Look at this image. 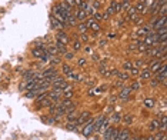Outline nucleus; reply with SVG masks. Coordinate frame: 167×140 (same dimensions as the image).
I'll use <instances>...</instances> for the list:
<instances>
[{"instance_id":"nucleus-1","label":"nucleus","mask_w":167,"mask_h":140,"mask_svg":"<svg viewBox=\"0 0 167 140\" xmlns=\"http://www.w3.org/2000/svg\"><path fill=\"white\" fill-rule=\"evenodd\" d=\"M119 134V129L117 127H107L106 129V134H104V139L106 140H114Z\"/></svg>"},{"instance_id":"nucleus-2","label":"nucleus","mask_w":167,"mask_h":140,"mask_svg":"<svg viewBox=\"0 0 167 140\" xmlns=\"http://www.w3.org/2000/svg\"><path fill=\"white\" fill-rule=\"evenodd\" d=\"M93 132H94L93 120H90L86 126H84V129H83V136H84V137H89L90 134H93Z\"/></svg>"},{"instance_id":"nucleus-3","label":"nucleus","mask_w":167,"mask_h":140,"mask_svg":"<svg viewBox=\"0 0 167 140\" xmlns=\"http://www.w3.org/2000/svg\"><path fill=\"white\" fill-rule=\"evenodd\" d=\"M86 26H87V29H91V30H94V31L100 30V24H99L97 20H94L93 17H91V19H89L87 22H86Z\"/></svg>"},{"instance_id":"nucleus-4","label":"nucleus","mask_w":167,"mask_h":140,"mask_svg":"<svg viewBox=\"0 0 167 140\" xmlns=\"http://www.w3.org/2000/svg\"><path fill=\"white\" fill-rule=\"evenodd\" d=\"M130 137V130L129 129H123V130H119V134L114 140H126Z\"/></svg>"},{"instance_id":"nucleus-5","label":"nucleus","mask_w":167,"mask_h":140,"mask_svg":"<svg viewBox=\"0 0 167 140\" xmlns=\"http://www.w3.org/2000/svg\"><path fill=\"white\" fill-rule=\"evenodd\" d=\"M89 117H90V113H89V111H83V113H81L80 116L76 119V124H77V126L83 124L86 120H89Z\"/></svg>"},{"instance_id":"nucleus-6","label":"nucleus","mask_w":167,"mask_h":140,"mask_svg":"<svg viewBox=\"0 0 167 140\" xmlns=\"http://www.w3.org/2000/svg\"><path fill=\"white\" fill-rule=\"evenodd\" d=\"M57 41H60L62 44L67 46V43H69V36H67L66 33H63V31H60V33L57 34Z\"/></svg>"},{"instance_id":"nucleus-7","label":"nucleus","mask_w":167,"mask_h":140,"mask_svg":"<svg viewBox=\"0 0 167 140\" xmlns=\"http://www.w3.org/2000/svg\"><path fill=\"white\" fill-rule=\"evenodd\" d=\"M153 34H154V33H149V34H146V39H144V41H143L146 46L150 47V46H153V44H156V43H154V37H153Z\"/></svg>"},{"instance_id":"nucleus-8","label":"nucleus","mask_w":167,"mask_h":140,"mask_svg":"<svg viewBox=\"0 0 167 140\" xmlns=\"http://www.w3.org/2000/svg\"><path fill=\"white\" fill-rule=\"evenodd\" d=\"M150 29H151V26H144V27H141V29H138L137 30V33H136V36H146V34H149L150 33Z\"/></svg>"},{"instance_id":"nucleus-9","label":"nucleus","mask_w":167,"mask_h":140,"mask_svg":"<svg viewBox=\"0 0 167 140\" xmlns=\"http://www.w3.org/2000/svg\"><path fill=\"white\" fill-rule=\"evenodd\" d=\"M31 54L34 56V57H43V56L46 54V49H33V52H31Z\"/></svg>"},{"instance_id":"nucleus-10","label":"nucleus","mask_w":167,"mask_h":140,"mask_svg":"<svg viewBox=\"0 0 167 140\" xmlns=\"http://www.w3.org/2000/svg\"><path fill=\"white\" fill-rule=\"evenodd\" d=\"M130 92H131L130 87H126V89H123L122 92H120L119 97H120V99H123V100H127V99H129V96H130Z\"/></svg>"},{"instance_id":"nucleus-11","label":"nucleus","mask_w":167,"mask_h":140,"mask_svg":"<svg viewBox=\"0 0 167 140\" xmlns=\"http://www.w3.org/2000/svg\"><path fill=\"white\" fill-rule=\"evenodd\" d=\"M127 19H129L130 22H134V20L137 19V12H136V9H134V7L129 9V13H127Z\"/></svg>"},{"instance_id":"nucleus-12","label":"nucleus","mask_w":167,"mask_h":140,"mask_svg":"<svg viewBox=\"0 0 167 140\" xmlns=\"http://www.w3.org/2000/svg\"><path fill=\"white\" fill-rule=\"evenodd\" d=\"M74 17H76L77 20H84L87 17V13L84 12V10H81V9H79L76 13H74Z\"/></svg>"},{"instance_id":"nucleus-13","label":"nucleus","mask_w":167,"mask_h":140,"mask_svg":"<svg viewBox=\"0 0 167 140\" xmlns=\"http://www.w3.org/2000/svg\"><path fill=\"white\" fill-rule=\"evenodd\" d=\"M66 24H67V26H70V27L77 26V19H76V17H74L73 15H72V16H69V17L66 19Z\"/></svg>"},{"instance_id":"nucleus-14","label":"nucleus","mask_w":167,"mask_h":140,"mask_svg":"<svg viewBox=\"0 0 167 140\" xmlns=\"http://www.w3.org/2000/svg\"><path fill=\"white\" fill-rule=\"evenodd\" d=\"M52 26H53V27H54V29H60V30H62V29H64V27H66V24L60 23V22H59V20H56V19H54V17H53V16H52Z\"/></svg>"},{"instance_id":"nucleus-15","label":"nucleus","mask_w":167,"mask_h":140,"mask_svg":"<svg viewBox=\"0 0 167 140\" xmlns=\"http://www.w3.org/2000/svg\"><path fill=\"white\" fill-rule=\"evenodd\" d=\"M149 129H150L151 132L160 130V120H159V119H154V120L150 123V127H149Z\"/></svg>"},{"instance_id":"nucleus-16","label":"nucleus","mask_w":167,"mask_h":140,"mask_svg":"<svg viewBox=\"0 0 167 140\" xmlns=\"http://www.w3.org/2000/svg\"><path fill=\"white\" fill-rule=\"evenodd\" d=\"M66 119H67V120H70V122H76V119H77V113H76L74 110L69 111V113H66Z\"/></svg>"},{"instance_id":"nucleus-17","label":"nucleus","mask_w":167,"mask_h":140,"mask_svg":"<svg viewBox=\"0 0 167 140\" xmlns=\"http://www.w3.org/2000/svg\"><path fill=\"white\" fill-rule=\"evenodd\" d=\"M159 7H160V2L157 0V2H154L150 6V15H156V13H157V10H159Z\"/></svg>"},{"instance_id":"nucleus-18","label":"nucleus","mask_w":167,"mask_h":140,"mask_svg":"<svg viewBox=\"0 0 167 140\" xmlns=\"http://www.w3.org/2000/svg\"><path fill=\"white\" fill-rule=\"evenodd\" d=\"M134 9H136L137 13H144L146 12V4H144V3H141V2H138L137 4L134 6Z\"/></svg>"},{"instance_id":"nucleus-19","label":"nucleus","mask_w":167,"mask_h":140,"mask_svg":"<svg viewBox=\"0 0 167 140\" xmlns=\"http://www.w3.org/2000/svg\"><path fill=\"white\" fill-rule=\"evenodd\" d=\"M160 66H161V62H160V60L154 62V63L151 64V67H150V72H153V73H157V72H159V69H160Z\"/></svg>"},{"instance_id":"nucleus-20","label":"nucleus","mask_w":167,"mask_h":140,"mask_svg":"<svg viewBox=\"0 0 167 140\" xmlns=\"http://www.w3.org/2000/svg\"><path fill=\"white\" fill-rule=\"evenodd\" d=\"M56 49H57V52H60V53H67V47L64 46V44H62L60 41H56Z\"/></svg>"},{"instance_id":"nucleus-21","label":"nucleus","mask_w":167,"mask_h":140,"mask_svg":"<svg viewBox=\"0 0 167 140\" xmlns=\"http://www.w3.org/2000/svg\"><path fill=\"white\" fill-rule=\"evenodd\" d=\"M143 104H144V107H147V109H151V107H154V100L153 99H144Z\"/></svg>"},{"instance_id":"nucleus-22","label":"nucleus","mask_w":167,"mask_h":140,"mask_svg":"<svg viewBox=\"0 0 167 140\" xmlns=\"http://www.w3.org/2000/svg\"><path fill=\"white\" fill-rule=\"evenodd\" d=\"M161 53H163V52H161V49H160V47H154L153 50H150V56H153V57H156V56L159 57Z\"/></svg>"},{"instance_id":"nucleus-23","label":"nucleus","mask_w":167,"mask_h":140,"mask_svg":"<svg viewBox=\"0 0 167 140\" xmlns=\"http://www.w3.org/2000/svg\"><path fill=\"white\" fill-rule=\"evenodd\" d=\"M137 50H138V52H141V53H144V52H149V50H150V47H149V46H146L144 43H138Z\"/></svg>"},{"instance_id":"nucleus-24","label":"nucleus","mask_w":167,"mask_h":140,"mask_svg":"<svg viewBox=\"0 0 167 140\" xmlns=\"http://www.w3.org/2000/svg\"><path fill=\"white\" fill-rule=\"evenodd\" d=\"M117 76H119V79H120V80H127L130 74H129V73H126V72L123 70V72H119V73H117Z\"/></svg>"},{"instance_id":"nucleus-25","label":"nucleus","mask_w":167,"mask_h":140,"mask_svg":"<svg viewBox=\"0 0 167 140\" xmlns=\"http://www.w3.org/2000/svg\"><path fill=\"white\" fill-rule=\"evenodd\" d=\"M123 122L126 124H131L133 123V116H131V114H126V116H123Z\"/></svg>"},{"instance_id":"nucleus-26","label":"nucleus","mask_w":167,"mask_h":140,"mask_svg":"<svg viewBox=\"0 0 167 140\" xmlns=\"http://www.w3.org/2000/svg\"><path fill=\"white\" fill-rule=\"evenodd\" d=\"M138 74H140V77L144 80V79H149V77H150L151 73H150V70H143V72H140Z\"/></svg>"},{"instance_id":"nucleus-27","label":"nucleus","mask_w":167,"mask_h":140,"mask_svg":"<svg viewBox=\"0 0 167 140\" xmlns=\"http://www.w3.org/2000/svg\"><path fill=\"white\" fill-rule=\"evenodd\" d=\"M73 94H74L73 89H70V90H64V92H63V96H64V99H70V97H73Z\"/></svg>"},{"instance_id":"nucleus-28","label":"nucleus","mask_w":167,"mask_h":140,"mask_svg":"<svg viewBox=\"0 0 167 140\" xmlns=\"http://www.w3.org/2000/svg\"><path fill=\"white\" fill-rule=\"evenodd\" d=\"M63 73H64V74H67V76H69L70 73H72V67H70L69 64H63Z\"/></svg>"},{"instance_id":"nucleus-29","label":"nucleus","mask_w":167,"mask_h":140,"mask_svg":"<svg viewBox=\"0 0 167 140\" xmlns=\"http://www.w3.org/2000/svg\"><path fill=\"white\" fill-rule=\"evenodd\" d=\"M40 103H41V106H43V107H47V106H50L53 101H52L50 99H47V97H46V99H43V100L40 101Z\"/></svg>"},{"instance_id":"nucleus-30","label":"nucleus","mask_w":167,"mask_h":140,"mask_svg":"<svg viewBox=\"0 0 167 140\" xmlns=\"http://www.w3.org/2000/svg\"><path fill=\"white\" fill-rule=\"evenodd\" d=\"M134 67V66H133V63H131V62H124L123 63V69L124 70H130V69H133Z\"/></svg>"},{"instance_id":"nucleus-31","label":"nucleus","mask_w":167,"mask_h":140,"mask_svg":"<svg viewBox=\"0 0 167 140\" xmlns=\"http://www.w3.org/2000/svg\"><path fill=\"white\" fill-rule=\"evenodd\" d=\"M93 19L94 20H101L103 19V13H100V12H97V10H94V13H93Z\"/></svg>"},{"instance_id":"nucleus-32","label":"nucleus","mask_w":167,"mask_h":140,"mask_svg":"<svg viewBox=\"0 0 167 140\" xmlns=\"http://www.w3.org/2000/svg\"><path fill=\"white\" fill-rule=\"evenodd\" d=\"M77 27H79V30L81 31V33H86V30H87V26H86V23H80V24H79V26H77Z\"/></svg>"},{"instance_id":"nucleus-33","label":"nucleus","mask_w":167,"mask_h":140,"mask_svg":"<svg viewBox=\"0 0 167 140\" xmlns=\"http://www.w3.org/2000/svg\"><path fill=\"white\" fill-rule=\"evenodd\" d=\"M76 127H77L76 122H74V123H69V124L66 126V129H67V130H76Z\"/></svg>"},{"instance_id":"nucleus-34","label":"nucleus","mask_w":167,"mask_h":140,"mask_svg":"<svg viewBox=\"0 0 167 140\" xmlns=\"http://www.w3.org/2000/svg\"><path fill=\"white\" fill-rule=\"evenodd\" d=\"M107 127H109V120L107 119H104V122H103L101 126H100V130H106Z\"/></svg>"},{"instance_id":"nucleus-35","label":"nucleus","mask_w":167,"mask_h":140,"mask_svg":"<svg viewBox=\"0 0 167 140\" xmlns=\"http://www.w3.org/2000/svg\"><path fill=\"white\" fill-rule=\"evenodd\" d=\"M80 47H81V43H80V41H74V43H73V50H74V52L80 50Z\"/></svg>"},{"instance_id":"nucleus-36","label":"nucleus","mask_w":167,"mask_h":140,"mask_svg":"<svg viewBox=\"0 0 167 140\" xmlns=\"http://www.w3.org/2000/svg\"><path fill=\"white\" fill-rule=\"evenodd\" d=\"M138 73H140V70H138L137 67L130 69V74H131V76H138Z\"/></svg>"},{"instance_id":"nucleus-37","label":"nucleus","mask_w":167,"mask_h":140,"mask_svg":"<svg viewBox=\"0 0 167 140\" xmlns=\"http://www.w3.org/2000/svg\"><path fill=\"white\" fill-rule=\"evenodd\" d=\"M46 97H47V92H44L43 94H39V96H37V103H40L43 99H46Z\"/></svg>"},{"instance_id":"nucleus-38","label":"nucleus","mask_w":167,"mask_h":140,"mask_svg":"<svg viewBox=\"0 0 167 140\" xmlns=\"http://www.w3.org/2000/svg\"><path fill=\"white\" fill-rule=\"evenodd\" d=\"M69 79H73V80H80V76L72 72V73H70V74H69Z\"/></svg>"},{"instance_id":"nucleus-39","label":"nucleus","mask_w":167,"mask_h":140,"mask_svg":"<svg viewBox=\"0 0 167 140\" xmlns=\"http://www.w3.org/2000/svg\"><path fill=\"white\" fill-rule=\"evenodd\" d=\"M150 85H151L153 87H156V86H159V85H160V82H159V79H157V77H156V79H153V80H151V82H150Z\"/></svg>"},{"instance_id":"nucleus-40","label":"nucleus","mask_w":167,"mask_h":140,"mask_svg":"<svg viewBox=\"0 0 167 140\" xmlns=\"http://www.w3.org/2000/svg\"><path fill=\"white\" fill-rule=\"evenodd\" d=\"M138 87H140V83H138V82H134L133 85L130 86V89H131V90H137Z\"/></svg>"},{"instance_id":"nucleus-41","label":"nucleus","mask_w":167,"mask_h":140,"mask_svg":"<svg viewBox=\"0 0 167 140\" xmlns=\"http://www.w3.org/2000/svg\"><path fill=\"white\" fill-rule=\"evenodd\" d=\"M112 120H113V122H119V120H120V114L114 113V114L112 116Z\"/></svg>"},{"instance_id":"nucleus-42","label":"nucleus","mask_w":167,"mask_h":140,"mask_svg":"<svg viewBox=\"0 0 167 140\" xmlns=\"http://www.w3.org/2000/svg\"><path fill=\"white\" fill-rule=\"evenodd\" d=\"M143 64H144V62H143V60H137L133 66H134V67H140V66H143Z\"/></svg>"},{"instance_id":"nucleus-43","label":"nucleus","mask_w":167,"mask_h":140,"mask_svg":"<svg viewBox=\"0 0 167 140\" xmlns=\"http://www.w3.org/2000/svg\"><path fill=\"white\" fill-rule=\"evenodd\" d=\"M64 3H66V4H69L70 7H72V6H74V4H76V2H74V0H64Z\"/></svg>"},{"instance_id":"nucleus-44","label":"nucleus","mask_w":167,"mask_h":140,"mask_svg":"<svg viewBox=\"0 0 167 140\" xmlns=\"http://www.w3.org/2000/svg\"><path fill=\"white\" fill-rule=\"evenodd\" d=\"M36 94H37L36 92H33V90H31L30 93H27V94H26V97H29V99H31V97H34V96H36Z\"/></svg>"},{"instance_id":"nucleus-45","label":"nucleus","mask_w":167,"mask_h":140,"mask_svg":"<svg viewBox=\"0 0 167 140\" xmlns=\"http://www.w3.org/2000/svg\"><path fill=\"white\" fill-rule=\"evenodd\" d=\"M89 40V36L86 33H81V41H87Z\"/></svg>"},{"instance_id":"nucleus-46","label":"nucleus","mask_w":167,"mask_h":140,"mask_svg":"<svg viewBox=\"0 0 167 140\" xmlns=\"http://www.w3.org/2000/svg\"><path fill=\"white\" fill-rule=\"evenodd\" d=\"M86 64V59H79V66H84Z\"/></svg>"},{"instance_id":"nucleus-47","label":"nucleus","mask_w":167,"mask_h":140,"mask_svg":"<svg viewBox=\"0 0 167 140\" xmlns=\"http://www.w3.org/2000/svg\"><path fill=\"white\" fill-rule=\"evenodd\" d=\"M93 6H94V9H100V3H99V2H96V0L93 2Z\"/></svg>"},{"instance_id":"nucleus-48","label":"nucleus","mask_w":167,"mask_h":140,"mask_svg":"<svg viewBox=\"0 0 167 140\" xmlns=\"http://www.w3.org/2000/svg\"><path fill=\"white\" fill-rule=\"evenodd\" d=\"M114 37H116L114 33H109V34H107V39H114Z\"/></svg>"},{"instance_id":"nucleus-49","label":"nucleus","mask_w":167,"mask_h":140,"mask_svg":"<svg viewBox=\"0 0 167 140\" xmlns=\"http://www.w3.org/2000/svg\"><path fill=\"white\" fill-rule=\"evenodd\" d=\"M64 56L67 59H73V53H64Z\"/></svg>"},{"instance_id":"nucleus-50","label":"nucleus","mask_w":167,"mask_h":140,"mask_svg":"<svg viewBox=\"0 0 167 140\" xmlns=\"http://www.w3.org/2000/svg\"><path fill=\"white\" fill-rule=\"evenodd\" d=\"M84 50H86V53H91V47H90V46H86V49H84Z\"/></svg>"},{"instance_id":"nucleus-51","label":"nucleus","mask_w":167,"mask_h":140,"mask_svg":"<svg viewBox=\"0 0 167 140\" xmlns=\"http://www.w3.org/2000/svg\"><path fill=\"white\" fill-rule=\"evenodd\" d=\"M143 140H154V136H149V137H143Z\"/></svg>"},{"instance_id":"nucleus-52","label":"nucleus","mask_w":167,"mask_h":140,"mask_svg":"<svg viewBox=\"0 0 167 140\" xmlns=\"http://www.w3.org/2000/svg\"><path fill=\"white\" fill-rule=\"evenodd\" d=\"M100 46H106V40H101L100 41Z\"/></svg>"}]
</instances>
